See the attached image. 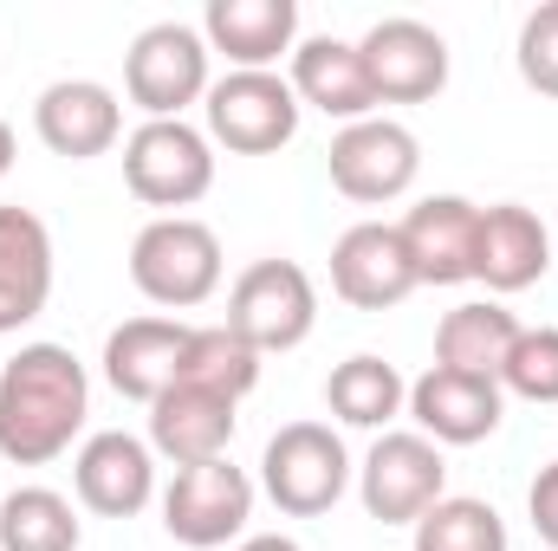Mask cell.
I'll return each mask as SVG.
<instances>
[{
	"label": "cell",
	"instance_id": "1",
	"mask_svg": "<svg viewBox=\"0 0 558 551\" xmlns=\"http://www.w3.org/2000/svg\"><path fill=\"white\" fill-rule=\"evenodd\" d=\"M92 415L85 364L65 344H20L0 370V454L13 467H46L72 448Z\"/></svg>",
	"mask_w": 558,
	"mask_h": 551
},
{
	"label": "cell",
	"instance_id": "2",
	"mask_svg": "<svg viewBox=\"0 0 558 551\" xmlns=\"http://www.w3.org/2000/svg\"><path fill=\"white\" fill-rule=\"evenodd\" d=\"M131 285L149 305L189 311L221 285V234L195 215H156L131 241Z\"/></svg>",
	"mask_w": 558,
	"mask_h": 551
},
{
	"label": "cell",
	"instance_id": "3",
	"mask_svg": "<svg viewBox=\"0 0 558 551\" xmlns=\"http://www.w3.org/2000/svg\"><path fill=\"white\" fill-rule=\"evenodd\" d=\"M260 487L286 519H318L351 487V454L331 421H286L260 454Z\"/></svg>",
	"mask_w": 558,
	"mask_h": 551
},
{
	"label": "cell",
	"instance_id": "4",
	"mask_svg": "<svg viewBox=\"0 0 558 551\" xmlns=\"http://www.w3.org/2000/svg\"><path fill=\"white\" fill-rule=\"evenodd\" d=\"M124 182L149 208H195L215 188V143L182 118H149L124 137Z\"/></svg>",
	"mask_w": 558,
	"mask_h": 551
},
{
	"label": "cell",
	"instance_id": "5",
	"mask_svg": "<svg viewBox=\"0 0 558 551\" xmlns=\"http://www.w3.org/2000/svg\"><path fill=\"white\" fill-rule=\"evenodd\" d=\"M318 325V285L299 260H254L228 292V331L247 338L260 357L299 351Z\"/></svg>",
	"mask_w": 558,
	"mask_h": 551
},
{
	"label": "cell",
	"instance_id": "6",
	"mask_svg": "<svg viewBox=\"0 0 558 551\" xmlns=\"http://www.w3.org/2000/svg\"><path fill=\"white\" fill-rule=\"evenodd\" d=\"M441 487H448V461L416 428H384L377 448L357 467V500L384 526H416L422 513L441 500Z\"/></svg>",
	"mask_w": 558,
	"mask_h": 551
},
{
	"label": "cell",
	"instance_id": "7",
	"mask_svg": "<svg viewBox=\"0 0 558 551\" xmlns=\"http://www.w3.org/2000/svg\"><path fill=\"white\" fill-rule=\"evenodd\" d=\"M254 519V480L247 467H234L228 454L221 461H202V467H175L169 493H162V526L169 539L189 551H215L228 539H241Z\"/></svg>",
	"mask_w": 558,
	"mask_h": 551
},
{
	"label": "cell",
	"instance_id": "8",
	"mask_svg": "<svg viewBox=\"0 0 558 551\" xmlns=\"http://www.w3.org/2000/svg\"><path fill=\"white\" fill-rule=\"evenodd\" d=\"M124 91L149 118H182L195 98H208V39L182 20L143 26L124 52Z\"/></svg>",
	"mask_w": 558,
	"mask_h": 551
},
{
	"label": "cell",
	"instance_id": "9",
	"mask_svg": "<svg viewBox=\"0 0 558 551\" xmlns=\"http://www.w3.org/2000/svg\"><path fill=\"white\" fill-rule=\"evenodd\" d=\"M325 169H331V188H338L344 201L377 208V201H397V195L416 188L422 143H416V131L397 124V118H364V124H344V131L331 137Z\"/></svg>",
	"mask_w": 558,
	"mask_h": 551
},
{
	"label": "cell",
	"instance_id": "10",
	"mask_svg": "<svg viewBox=\"0 0 558 551\" xmlns=\"http://www.w3.org/2000/svg\"><path fill=\"white\" fill-rule=\"evenodd\" d=\"M299 98L279 72H228L208 85V143L234 156H274L299 137Z\"/></svg>",
	"mask_w": 558,
	"mask_h": 551
},
{
	"label": "cell",
	"instance_id": "11",
	"mask_svg": "<svg viewBox=\"0 0 558 551\" xmlns=\"http://www.w3.org/2000/svg\"><path fill=\"white\" fill-rule=\"evenodd\" d=\"M364 72H371V91L377 105H428L441 85H448V39L428 26V20H377L364 39Z\"/></svg>",
	"mask_w": 558,
	"mask_h": 551
},
{
	"label": "cell",
	"instance_id": "12",
	"mask_svg": "<svg viewBox=\"0 0 558 551\" xmlns=\"http://www.w3.org/2000/svg\"><path fill=\"white\" fill-rule=\"evenodd\" d=\"M410 415H416V434H428L435 448H474V441H487L500 428L507 390L494 377H468V370L428 364L410 383Z\"/></svg>",
	"mask_w": 558,
	"mask_h": 551
},
{
	"label": "cell",
	"instance_id": "13",
	"mask_svg": "<svg viewBox=\"0 0 558 551\" xmlns=\"http://www.w3.org/2000/svg\"><path fill=\"white\" fill-rule=\"evenodd\" d=\"M331 292L357 311H390L416 292V267H410V247L390 221H357L338 234L331 247Z\"/></svg>",
	"mask_w": 558,
	"mask_h": 551
},
{
	"label": "cell",
	"instance_id": "14",
	"mask_svg": "<svg viewBox=\"0 0 558 551\" xmlns=\"http://www.w3.org/2000/svg\"><path fill=\"white\" fill-rule=\"evenodd\" d=\"M72 487L78 500L98 513V519H137L143 506L156 500V448L124 434V428H105L78 448L72 461Z\"/></svg>",
	"mask_w": 558,
	"mask_h": 551
},
{
	"label": "cell",
	"instance_id": "15",
	"mask_svg": "<svg viewBox=\"0 0 558 551\" xmlns=\"http://www.w3.org/2000/svg\"><path fill=\"white\" fill-rule=\"evenodd\" d=\"M33 131H39V143H46L52 156L92 162V156L118 149V137H124V111H118V98H111L98 78H59V85L39 91Z\"/></svg>",
	"mask_w": 558,
	"mask_h": 551
},
{
	"label": "cell",
	"instance_id": "16",
	"mask_svg": "<svg viewBox=\"0 0 558 551\" xmlns=\"http://www.w3.org/2000/svg\"><path fill=\"white\" fill-rule=\"evenodd\" d=\"M416 285H461L474 279V241H481V208L468 195H428L397 221Z\"/></svg>",
	"mask_w": 558,
	"mask_h": 551
},
{
	"label": "cell",
	"instance_id": "17",
	"mask_svg": "<svg viewBox=\"0 0 558 551\" xmlns=\"http://www.w3.org/2000/svg\"><path fill=\"white\" fill-rule=\"evenodd\" d=\"M202 39L234 72H274L299 46V0H208Z\"/></svg>",
	"mask_w": 558,
	"mask_h": 551
},
{
	"label": "cell",
	"instance_id": "18",
	"mask_svg": "<svg viewBox=\"0 0 558 551\" xmlns=\"http://www.w3.org/2000/svg\"><path fill=\"white\" fill-rule=\"evenodd\" d=\"M292 98L338 118V124H364L377 111V91H371V72H364V52L357 39H299L292 46Z\"/></svg>",
	"mask_w": 558,
	"mask_h": 551
},
{
	"label": "cell",
	"instance_id": "19",
	"mask_svg": "<svg viewBox=\"0 0 558 551\" xmlns=\"http://www.w3.org/2000/svg\"><path fill=\"white\" fill-rule=\"evenodd\" d=\"M241 403L215 396V390H189V383H169L156 403H149V448L175 467H202V461H221L228 441H234V421Z\"/></svg>",
	"mask_w": 558,
	"mask_h": 551
},
{
	"label": "cell",
	"instance_id": "20",
	"mask_svg": "<svg viewBox=\"0 0 558 551\" xmlns=\"http://www.w3.org/2000/svg\"><path fill=\"white\" fill-rule=\"evenodd\" d=\"M553 267V234L533 208L520 201H494L481 208V241H474V279L487 292H526Z\"/></svg>",
	"mask_w": 558,
	"mask_h": 551
},
{
	"label": "cell",
	"instance_id": "21",
	"mask_svg": "<svg viewBox=\"0 0 558 551\" xmlns=\"http://www.w3.org/2000/svg\"><path fill=\"white\" fill-rule=\"evenodd\" d=\"M52 298V234L33 208H0V338L33 325Z\"/></svg>",
	"mask_w": 558,
	"mask_h": 551
},
{
	"label": "cell",
	"instance_id": "22",
	"mask_svg": "<svg viewBox=\"0 0 558 551\" xmlns=\"http://www.w3.org/2000/svg\"><path fill=\"white\" fill-rule=\"evenodd\" d=\"M189 344V325L182 318H124L111 338H105V383L124 396V403H156L169 383H175V357Z\"/></svg>",
	"mask_w": 558,
	"mask_h": 551
},
{
	"label": "cell",
	"instance_id": "23",
	"mask_svg": "<svg viewBox=\"0 0 558 551\" xmlns=\"http://www.w3.org/2000/svg\"><path fill=\"white\" fill-rule=\"evenodd\" d=\"M520 331H526V325H520L507 305L468 298V305L441 311V325H435V364H441V370H468V377H494V383H500V364H507V351H513Z\"/></svg>",
	"mask_w": 558,
	"mask_h": 551
},
{
	"label": "cell",
	"instance_id": "24",
	"mask_svg": "<svg viewBox=\"0 0 558 551\" xmlns=\"http://www.w3.org/2000/svg\"><path fill=\"white\" fill-rule=\"evenodd\" d=\"M410 403V383L397 377V364H384V357H371V351H357V357H344L331 377H325V409L338 415L344 428H390L397 415Z\"/></svg>",
	"mask_w": 558,
	"mask_h": 551
},
{
	"label": "cell",
	"instance_id": "25",
	"mask_svg": "<svg viewBox=\"0 0 558 551\" xmlns=\"http://www.w3.org/2000/svg\"><path fill=\"white\" fill-rule=\"evenodd\" d=\"M175 383L189 390H215L228 403H241L260 383V351L247 338H234L228 325H189V344L175 357Z\"/></svg>",
	"mask_w": 558,
	"mask_h": 551
},
{
	"label": "cell",
	"instance_id": "26",
	"mask_svg": "<svg viewBox=\"0 0 558 551\" xmlns=\"http://www.w3.org/2000/svg\"><path fill=\"white\" fill-rule=\"evenodd\" d=\"M85 526L65 493L52 487H13L0 500V551H78Z\"/></svg>",
	"mask_w": 558,
	"mask_h": 551
},
{
	"label": "cell",
	"instance_id": "27",
	"mask_svg": "<svg viewBox=\"0 0 558 551\" xmlns=\"http://www.w3.org/2000/svg\"><path fill=\"white\" fill-rule=\"evenodd\" d=\"M416 551H507V519L487 500L441 493L416 519Z\"/></svg>",
	"mask_w": 558,
	"mask_h": 551
},
{
	"label": "cell",
	"instance_id": "28",
	"mask_svg": "<svg viewBox=\"0 0 558 551\" xmlns=\"http://www.w3.org/2000/svg\"><path fill=\"white\" fill-rule=\"evenodd\" d=\"M500 390H513L526 403H558V331L553 325L513 338V351L500 364Z\"/></svg>",
	"mask_w": 558,
	"mask_h": 551
},
{
	"label": "cell",
	"instance_id": "29",
	"mask_svg": "<svg viewBox=\"0 0 558 551\" xmlns=\"http://www.w3.org/2000/svg\"><path fill=\"white\" fill-rule=\"evenodd\" d=\"M520 78L539 91V98H558V0H539L526 20H520Z\"/></svg>",
	"mask_w": 558,
	"mask_h": 551
},
{
	"label": "cell",
	"instance_id": "30",
	"mask_svg": "<svg viewBox=\"0 0 558 551\" xmlns=\"http://www.w3.org/2000/svg\"><path fill=\"white\" fill-rule=\"evenodd\" d=\"M526 513H533L539 546L558 551V461L553 467H539V480H533V493H526Z\"/></svg>",
	"mask_w": 558,
	"mask_h": 551
},
{
	"label": "cell",
	"instance_id": "31",
	"mask_svg": "<svg viewBox=\"0 0 558 551\" xmlns=\"http://www.w3.org/2000/svg\"><path fill=\"white\" fill-rule=\"evenodd\" d=\"M241 551H299V539H286V532H260V539H241Z\"/></svg>",
	"mask_w": 558,
	"mask_h": 551
},
{
	"label": "cell",
	"instance_id": "32",
	"mask_svg": "<svg viewBox=\"0 0 558 551\" xmlns=\"http://www.w3.org/2000/svg\"><path fill=\"white\" fill-rule=\"evenodd\" d=\"M7 169H13V124L0 118V175H7Z\"/></svg>",
	"mask_w": 558,
	"mask_h": 551
}]
</instances>
